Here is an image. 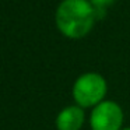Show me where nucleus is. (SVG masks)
Here are the masks:
<instances>
[{
  "instance_id": "7ed1b4c3",
  "label": "nucleus",
  "mask_w": 130,
  "mask_h": 130,
  "mask_svg": "<svg viewBox=\"0 0 130 130\" xmlns=\"http://www.w3.org/2000/svg\"><path fill=\"white\" fill-rule=\"evenodd\" d=\"M123 112L113 101H105L94 108L90 118L92 130H120Z\"/></svg>"
},
{
  "instance_id": "39448f33",
  "label": "nucleus",
  "mask_w": 130,
  "mask_h": 130,
  "mask_svg": "<svg viewBox=\"0 0 130 130\" xmlns=\"http://www.w3.org/2000/svg\"><path fill=\"white\" fill-rule=\"evenodd\" d=\"M113 2H115V0H90V3L98 10H102V9H105V7L110 6Z\"/></svg>"
},
{
  "instance_id": "f257e3e1",
  "label": "nucleus",
  "mask_w": 130,
  "mask_h": 130,
  "mask_svg": "<svg viewBox=\"0 0 130 130\" xmlns=\"http://www.w3.org/2000/svg\"><path fill=\"white\" fill-rule=\"evenodd\" d=\"M96 18L95 7L87 0H64L56 10L57 29L67 38H83Z\"/></svg>"
},
{
  "instance_id": "20e7f679",
  "label": "nucleus",
  "mask_w": 130,
  "mask_h": 130,
  "mask_svg": "<svg viewBox=\"0 0 130 130\" xmlns=\"http://www.w3.org/2000/svg\"><path fill=\"white\" fill-rule=\"evenodd\" d=\"M84 123V112L81 106H67L57 115V130H80Z\"/></svg>"
},
{
  "instance_id": "423d86ee",
  "label": "nucleus",
  "mask_w": 130,
  "mask_h": 130,
  "mask_svg": "<svg viewBox=\"0 0 130 130\" xmlns=\"http://www.w3.org/2000/svg\"><path fill=\"white\" fill-rule=\"evenodd\" d=\"M123 130H130V127H126V129H123Z\"/></svg>"
},
{
  "instance_id": "f03ea898",
  "label": "nucleus",
  "mask_w": 130,
  "mask_h": 130,
  "mask_svg": "<svg viewBox=\"0 0 130 130\" xmlns=\"http://www.w3.org/2000/svg\"><path fill=\"white\" fill-rule=\"evenodd\" d=\"M105 94L106 81L98 73H85L80 76L73 87V96L81 108L101 104Z\"/></svg>"
}]
</instances>
